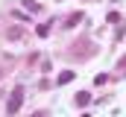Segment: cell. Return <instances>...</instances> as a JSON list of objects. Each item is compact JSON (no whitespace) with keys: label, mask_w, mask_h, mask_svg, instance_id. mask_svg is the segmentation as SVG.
Segmentation results:
<instances>
[{"label":"cell","mask_w":126,"mask_h":117,"mask_svg":"<svg viewBox=\"0 0 126 117\" xmlns=\"http://www.w3.org/2000/svg\"><path fill=\"white\" fill-rule=\"evenodd\" d=\"M88 102H91V97H88L85 91H79V94H76V105H88Z\"/></svg>","instance_id":"5"},{"label":"cell","mask_w":126,"mask_h":117,"mask_svg":"<svg viewBox=\"0 0 126 117\" xmlns=\"http://www.w3.org/2000/svg\"><path fill=\"white\" fill-rule=\"evenodd\" d=\"M38 35H41V38H44V35H50V27H47V24H41V27H38Z\"/></svg>","instance_id":"7"},{"label":"cell","mask_w":126,"mask_h":117,"mask_svg":"<svg viewBox=\"0 0 126 117\" xmlns=\"http://www.w3.org/2000/svg\"><path fill=\"white\" fill-rule=\"evenodd\" d=\"M117 70H120V73H126V58L120 61V64H117Z\"/></svg>","instance_id":"8"},{"label":"cell","mask_w":126,"mask_h":117,"mask_svg":"<svg viewBox=\"0 0 126 117\" xmlns=\"http://www.w3.org/2000/svg\"><path fill=\"white\" fill-rule=\"evenodd\" d=\"M21 105H24V88H15L12 94H9V100H6V114H18L21 111Z\"/></svg>","instance_id":"1"},{"label":"cell","mask_w":126,"mask_h":117,"mask_svg":"<svg viewBox=\"0 0 126 117\" xmlns=\"http://www.w3.org/2000/svg\"><path fill=\"white\" fill-rule=\"evenodd\" d=\"M0 79H3V70H0Z\"/></svg>","instance_id":"10"},{"label":"cell","mask_w":126,"mask_h":117,"mask_svg":"<svg viewBox=\"0 0 126 117\" xmlns=\"http://www.w3.org/2000/svg\"><path fill=\"white\" fill-rule=\"evenodd\" d=\"M79 21H82V12H73V15L67 18V24H64V27H76Z\"/></svg>","instance_id":"4"},{"label":"cell","mask_w":126,"mask_h":117,"mask_svg":"<svg viewBox=\"0 0 126 117\" xmlns=\"http://www.w3.org/2000/svg\"><path fill=\"white\" fill-rule=\"evenodd\" d=\"M32 117H47V111H35V114H32Z\"/></svg>","instance_id":"9"},{"label":"cell","mask_w":126,"mask_h":117,"mask_svg":"<svg viewBox=\"0 0 126 117\" xmlns=\"http://www.w3.org/2000/svg\"><path fill=\"white\" fill-rule=\"evenodd\" d=\"M18 38H24V29H21V27H12V29H9V41H18Z\"/></svg>","instance_id":"3"},{"label":"cell","mask_w":126,"mask_h":117,"mask_svg":"<svg viewBox=\"0 0 126 117\" xmlns=\"http://www.w3.org/2000/svg\"><path fill=\"white\" fill-rule=\"evenodd\" d=\"M73 76H76L73 70H64V73H59V79H56V85H67V82H70Z\"/></svg>","instance_id":"2"},{"label":"cell","mask_w":126,"mask_h":117,"mask_svg":"<svg viewBox=\"0 0 126 117\" xmlns=\"http://www.w3.org/2000/svg\"><path fill=\"white\" fill-rule=\"evenodd\" d=\"M24 6H27V9H30V12H38V9H41V6H38V3H35V0H24Z\"/></svg>","instance_id":"6"}]
</instances>
